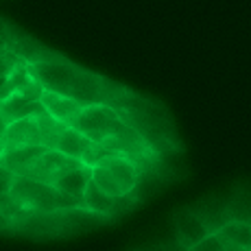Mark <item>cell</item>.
<instances>
[{
	"label": "cell",
	"mask_w": 251,
	"mask_h": 251,
	"mask_svg": "<svg viewBox=\"0 0 251 251\" xmlns=\"http://www.w3.org/2000/svg\"><path fill=\"white\" fill-rule=\"evenodd\" d=\"M28 70L46 92H55L59 96L72 99L83 107L94 103H109L112 99L114 85L109 81H105L96 72L72 64L70 59L57 52L48 50L42 59L28 64Z\"/></svg>",
	"instance_id": "1"
},
{
	"label": "cell",
	"mask_w": 251,
	"mask_h": 251,
	"mask_svg": "<svg viewBox=\"0 0 251 251\" xmlns=\"http://www.w3.org/2000/svg\"><path fill=\"white\" fill-rule=\"evenodd\" d=\"M11 199L22 214H52V212L79 210L81 201L66 197L50 183H42L28 177H13Z\"/></svg>",
	"instance_id": "2"
},
{
	"label": "cell",
	"mask_w": 251,
	"mask_h": 251,
	"mask_svg": "<svg viewBox=\"0 0 251 251\" xmlns=\"http://www.w3.org/2000/svg\"><path fill=\"white\" fill-rule=\"evenodd\" d=\"M68 127L76 129L81 136H85L94 144H103L112 138H123L136 133L131 123L107 103H94L81 107V112L72 118Z\"/></svg>",
	"instance_id": "3"
},
{
	"label": "cell",
	"mask_w": 251,
	"mask_h": 251,
	"mask_svg": "<svg viewBox=\"0 0 251 251\" xmlns=\"http://www.w3.org/2000/svg\"><path fill=\"white\" fill-rule=\"evenodd\" d=\"M136 197L133 195H127V197H109L105 192H100L94 183H88L83 192V199H81V205L83 210H88L90 214L94 216H100V219H114V216H120L125 212L133 210L136 205Z\"/></svg>",
	"instance_id": "4"
},
{
	"label": "cell",
	"mask_w": 251,
	"mask_h": 251,
	"mask_svg": "<svg viewBox=\"0 0 251 251\" xmlns=\"http://www.w3.org/2000/svg\"><path fill=\"white\" fill-rule=\"evenodd\" d=\"M76 166H81V162L70 160V157H66V155H61V153L48 149L44 155L33 164L22 177H28V179H35V181H42V183H50L52 186L64 173H68Z\"/></svg>",
	"instance_id": "5"
},
{
	"label": "cell",
	"mask_w": 251,
	"mask_h": 251,
	"mask_svg": "<svg viewBox=\"0 0 251 251\" xmlns=\"http://www.w3.org/2000/svg\"><path fill=\"white\" fill-rule=\"evenodd\" d=\"M103 168H107V173L114 177V181L118 183V188L123 190V195H133L140 181V168L138 162L131 157L123 155V153H109L107 157L99 162Z\"/></svg>",
	"instance_id": "6"
},
{
	"label": "cell",
	"mask_w": 251,
	"mask_h": 251,
	"mask_svg": "<svg viewBox=\"0 0 251 251\" xmlns=\"http://www.w3.org/2000/svg\"><path fill=\"white\" fill-rule=\"evenodd\" d=\"M173 223H175V231H177V243H181L186 249H192L195 245H199L201 240L212 234L210 227L205 225V221L192 207L177 210L175 216H173Z\"/></svg>",
	"instance_id": "7"
},
{
	"label": "cell",
	"mask_w": 251,
	"mask_h": 251,
	"mask_svg": "<svg viewBox=\"0 0 251 251\" xmlns=\"http://www.w3.org/2000/svg\"><path fill=\"white\" fill-rule=\"evenodd\" d=\"M48 151L42 144H33V147H11L4 149L0 155V166L9 171L13 177H22L28 168L33 166L42 155Z\"/></svg>",
	"instance_id": "8"
},
{
	"label": "cell",
	"mask_w": 251,
	"mask_h": 251,
	"mask_svg": "<svg viewBox=\"0 0 251 251\" xmlns=\"http://www.w3.org/2000/svg\"><path fill=\"white\" fill-rule=\"evenodd\" d=\"M33 144H42L40 127H37L35 118H22L9 123L7 133H4V149L11 147H33Z\"/></svg>",
	"instance_id": "9"
},
{
	"label": "cell",
	"mask_w": 251,
	"mask_h": 251,
	"mask_svg": "<svg viewBox=\"0 0 251 251\" xmlns=\"http://www.w3.org/2000/svg\"><path fill=\"white\" fill-rule=\"evenodd\" d=\"M40 105L50 118L59 120V123H64V125H70L72 118H75V116L81 112V107H83V105L76 103V100L59 96V94H55V92H46V90L40 99Z\"/></svg>",
	"instance_id": "10"
},
{
	"label": "cell",
	"mask_w": 251,
	"mask_h": 251,
	"mask_svg": "<svg viewBox=\"0 0 251 251\" xmlns=\"http://www.w3.org/2000/svg\"><path fill=\"white\" fill-rule=\"evenodd\" d=\"M92 181V168L85 166V164H81V166L72 168V171L64 173V175L59 177L52 186L57 188V190L61 192V195L66 197H72V199L81 201L83 199V192L85 188H88V183Z\"/></svg>",
	"instance_id": "11"
},
{
	"label": "cell",
	"mask_w": 251,
	"mask_h": 251,
	"mask_svg": "<svg viewBox=\"0 0 251 251\" xmlns=\"http://www.w3.org/2000/svg\"><path fill=\"white\" fill-rule=\"evenodd\" d=\"M0 114L13 123V120H22V118H37L40 114H44L40 100H28L26 96H22L20 92H13L2 105H0Z\"/></svg>",
	"instance_id": "12"
},
{
	"label": "cell",
	"mask_w": 251,
	"mask_h": 251,
	"mask_svg": "<svg viewBox=\"0 0 251 251\" xmlns=\"http://www.w3.org/2000/svg\"><path fill=\"white\" fill-rule=\"evenodd\" d=\"M92 144H94V142H90V140L85 138V136H81V133L76 131V129L66 127V131L61 133L59 142H57L55 151H57V153H61V155H66V157H70V160L81 162ZM81 164H83V162H81Z\"/></svg>",
	"instance_id": "13"
},
{
	"label": "cell",
	"mask_w": 251,
	"mask_h": 251,
	"mask_svg": "<svg viewBox=\"0 0 251 251\" xmlns=\"http://www.w3.org/2000/svg\"><path fill=\"white\" fill-rule=\"evenodd\" d=\"M35 120H37V127H40L42 147L52 149V151H55L57 142H59L61 133L66 131V127H68V125H64V123H59V120L50 118V116H48L46 112H44V114H40Z\"/></svg>",
	"instance_id": "14"
},
{
	"label": "cell",
	"mask_w": 251,
	"mask_h": 251,
	"mask_svg": "<svg viewBox=\"0 0 251 251\" xmlns=\"http://www.w3.org/2000/svg\"><path fill=\"white\" fill-rule=\"evenodd\" d=\"M18 61H22V59H18V57L4 46V42L0 40V76L11 75V70L18 66Z\"/></svg>",
	"instance_id": "15"
},
{
	"label": "cell",
	"mask_w": 251,
	"mask_h": 251,
	"mask_svg": "<svg viewBox=\"0 0 251 251\" xmlns=\"http://www.w3.org/2000/svg\"><path fill=\"white\" fill-rule=\"evenodd\" d=\"M188 251H227V247H225L223 240H221L216 234H210L207 238H203L199 245H195V247L188 249Z\"/></svg>",
	"instance_id": "16"
},
{
	"label": "cell",
	"mask_w": 251,
	"mask_h": 251,
	"mask_svg": "<svg viewBox=\"0 0 251 251\" xmlns=\"http://www.w3.org/2000/svg\"><path fill=\"white\" fill-rule=\"evenodd\" d=\"M136 251H188L181 243L177 240H164V243H153V245H144Z\"/></svg>",
	"instance_id": "17"
},
{
	"label": "cell",
	"mask_w": 251,
	"mask_h": 251,
	"mask_svg": "<svg viewBox=\"0 0 251 251\" xmlns=\"http://www.w3.org/2000/svg\"><path fill=\"white\" fill-rule=\"evenodd\" d=\"M13 92H16V88H13L11 79H9V76H0V105H2Z\"/></svg>",
	"instance_id": "18"
},
{
	"label": "cell",
	"mask_w": 251,
	"mask_h": 251,
	"mask_svg": "<svg viewBox=\"0 0 251 251\" xmlns=\"http://www.w3.org/2000/svg\"><path fill=\"white\" fill-rule=\"evenodd\" d=\"M249 231H251V225H249Z\"/></svg>",
	"instance_id": "19"
}]
</instances>
